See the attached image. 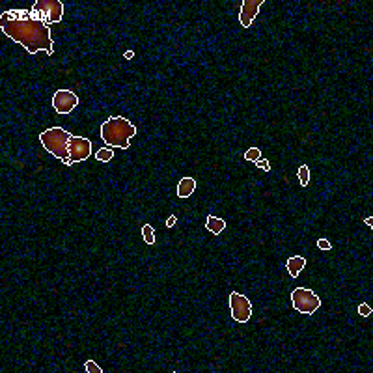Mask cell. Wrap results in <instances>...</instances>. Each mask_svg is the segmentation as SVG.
<instances>
[{"mask_svg":"<svg viewBox=\"0 0 373 373\" xmlns=\"http://www.w3.org/2000/svg\"><path fill=\"white\" fill-rule=\"evenodd\" d=\"M134 134H136V127L124 116L109 118L101 125V138L110 148L127 149Z\"/></svg>","mask_w":373,"mask_h":373,"instance_id":"obj_2","label":"cell"},{"mask_svg":"<svg viewBox=\"0 0 373 373\" xmlns=\"http://www.w3.org/2000/svg\"><path fill=\"white\" fill-rule=\"evenodd\" d=\"M84 370L88 373H103V370L99 368V366H97V362H95V360H86Z\"/></svg>","mask_w":373,"mask_h":373,"instance_id":"obj_17","label":"cell"},{"mask_svg":"<svg viewBox=\"0 0 373 373\" xmlns=\"http://www.w3.org/2000/svg\"><path fill=\"white\" fill-rule=\"evenodd\" d=\"M291 304H293V308H295L297 311L310 315V313H315V311L319 310L321 299H319L311 289L297 288L291 291Z\"/></svg>","mask_w":373,"mask_h":373,"instance_id":"obj_5","label":"cell"},{"mask_svg":"<svg viewBox=\"0 0 373 373\" xmlns=\"http://www.w3.org/2000/svg\"><path fill=\"white\" fill-rule=\"evenodd\" d=\"M299 183L303 186H306L310 183V168H308L306 164H303V166L299 168Z\"/></svg>","mask_w":373,"mask_h":373,"instance_id":"obj_15","label":"cell"},{"mask_svg":"<svg viewBox=\"0 0 373 373\" xmlns=\"http://www.w3.org/2000/svg\"><path fill=\"white\" fill-rule=\"evenodd\" d=\"M304 267H306V259L303 256H293L288 259V271L291 274V278H297L303 272Z\"/></svg>","mask_w":373,"mask_h":373,"instance_id":"obj_11","label":"cell"},{"mask_svg":"<svg viewBox=\"0 0 373 373\" xmlns=\"http://www.w3.org/2000/svg\"><path fill=\"white\" fill-rule=\"evenodd\" d=\"M176 222H178V217H168V220H166V228H172V226H176Z\"/></svg>","mask_w":373,"mask_h":373,"instance_id":"obj_21","label":"cell"},{"mask_svg":"<svg viewBox=\"0 0 373 373\" xmlns=\"http://www.w3.org/2000/svg\"><path fill=\"white\" fill-rule=\"evenodd\" d=\"M245 159L247 161H250V163H256V161H259L261 159V149L259 148H250L245 151Z\"/></svg>","mask_w":373,"mask_h":373,"instance_id":"obj_16","label":"cell"},{"mask_svg":"<svg viewBox=\"0 0 373 373\" xmlns=\"http://www.w3.org/2000/svg\"><path fill=\"white\" fill-rule=\"evenodd\" d=\"M30 13L45 24L60 23L63 17V4L60 0H38L30 8Z\"/></svg>","mask_w":373,"mask_h":373,"instance_id":"obj_4","label":"cell"},{"mask_svg":"<svg viewBox=\"0 0 373 373\" xmlns=\"http://www.w3.org/2000/svg\"><path fill=\"white\" fill-rule=\"evenodd\" d=\"M230 310H232L233 321L237 323H247L252 317V303L237 291L230 293Z\"/></svg>","mask_w":373,"mask_h":373,"instance_id":"obj_6","label":"cell"},{"mask_svg":"<svg viewBox=\"0 0 373 373\" xmlns=\"http://www.w3.org/2000/svg\"><path fill=\"white\" fill-rule=\"evenodd\" d=\"M372 306H368L366 303H362V304H358V313L362 315V317H368V315H372Z\"/></svg>","mask_w":373,"mask_h":373,"instance_id":"obj_18","label":"cell"},{"mask_svg":"<svg viewBox=\"0 0 373 373\" xmlns=\"http://www.w3.org/2000/svg\"><path fill=\"white\" fill-rule=\"evenodd\" d=\"M205 228H207V232L218 235V233H222L226 230V220L220 217H213V215H209L207 220H205Z\"/></svg>","mask_w":373,"mask_h":373,"instance_id":"obj_12","label":"cell"},{"mask_svg":"<svg viewBox=\"0 0 373 373\" xmlns=\"http://www.w3.org/2000/svg\"><path fill=\"white\" fill-rule=\"evenodd\" d=\"M317 247H319L321 250H330V249H332V247H330V241H328V239H319V241H317Z\"/></svg>","mask_w":373,"mask_h":373,"instance_id":"obj_20","label":"cell"},{"mask_svg":"<svg viewBox=\"0 0 373 373\" xmlns=\"http://www.w3.org/2000/svg\"><path fill=\"white\" fill-rule=\"evenodd\" d=\"M69 131H65L62 127H51L39 134V142L41 146L45 148V151H49L51 155L58 157L63 164L71 166L69 163V140H71Z\"/></svg>","mask_w":373,"mask_h":373,"instance_id":"obj_3","label":"cell"},{"mask_svg":"<svg viewBox=\"0 0 373 373\" xmlns=\"http://www.w3.org/2000/svg\"><path fill=\"white\" fill-rule=\"evenodd\" d=\"M92 155V142L82 136H71L69 140V163H82Z\"/></svg>","mask_w":373,"mask_h":373,"instance_id":"obj_7","label":"cell"},{"mask_svg":"<svg viewBox=\"0 0 373 373\" xmlns=\"http://www.w3.org/2000/svg\"><path fill=\"white\" fill-rule=\"evenodd\" d=\"M196 188V179L194 178H183L178 185V196L179 198H188V196L194 192Z\"/></svg>","mask_w":373,"mask_h":373,"instance_id":"obj_10","label":"cell"},{"mask_svg":"<svg viewBox=\"0 0 373 373\" xmlns=\"http://www.w3.org/2000/svg\"><path fill=\"white\" fill-rule=\"evenodd\" d=\"M78 97L71 90H56L53 95V107L58 114H69L77 109Z\"/></svg>","mask_w":373,"mask_h":373,"instance_id":"obj_8","label":"cell"},{"mask_svg":"<svg viewBox=\"0 0 373 373\" xmlns=\"http://www.w3.org/2000/svg\"><path fill=\"white\" fill-rule=\"evenodd\" d=\"M142 237H144V243L146 245H155L157 237H155V230L151 224H144L142 226Z\"/></svg>","mask_w":373,"mask_h":373,"instance_id":"obj_13","label":"cell"},{"mask_svg":"<svg viewBox=\"0 0 373 373\" xmlns=\"http://www.w3.org/2000/svg\"><path fill=\"white\" fill-rule=\"evenodd\" d=\"M256 166H257V168H261V170H265V172L271 170V163H269L267 159H259V161H256Z\"/></svg>","mask_w":373,"mask_h":373,"instance_id":"obj_19","label":"cell"},{"mask_svg":"<svg viewBox=\"0 0 373 373\" xmlns=\"http://www.w3.org/2000/svg\"><path fill=\"white\" fill-rule=\"evenodd\" d=\"M261 6H263V0H243L241 11H239V23L245 28H249L257 17V11Z\"/></svg>","mask_w":373,"mask_h":373,"instance_id":"obj_9","label":"cell"},{"mask_svg":"<svg viewBox=\"0 0 373 373\" xmlns=\"http://www.w3.org/2000/svg\"><path fill=\"white\" fill-rule=\"evenodd\" d=\"M112 157H114V151L110 148L97 149V153H95V159H97L99 163H109V161H112Z\"/></svg>","mask_w":373,"mask_h":373,"instance_id":"obj_14","label":"cell"},{"mask_svg":"<svg viewBox=\"0 0 373 373\" xmlns=\"http://www.w3.org/2000/svg\"><path fill=\"white\" fill-rule=\"evenodd\" d=\"M366 224L370 226V228H373V218H372V217H368V218H366Z\"/></svg>","mask_w":373,"mask_h":373,"instance_id":"obj_23","label":"cell"},{"mask_svg":"<svg viewBox=\"0 0 373 373\" xmlns=\"http://www.w3.org/2000/svg\"><path fill=\"white\" fill-rule=\"evenodd\" d=\"M0 28L9 39L23 45L28 55H36L38 51L53 55L55 45L51 38V28L49 24L32 15L30 9H9L2 13Z\"/></svg>","mask_w":373,"mask_h":373,"instance_id":"obj_1","label":"cell"},{"mask_svg":"<svg viewBox=\"0 0 373 373\" xmlns=\"http://www.w3.org/2000/svg\"><path fill=\"white\" fill-rule=\"evenodd\" d=\"M125 58H127V60H131V58H132V56H134V53H132V51H127V53H125Z\"/></svg>","mask_w":373,"mask_h":373,"instance_id":"obj_22","label":"cell"}]
</instances>
